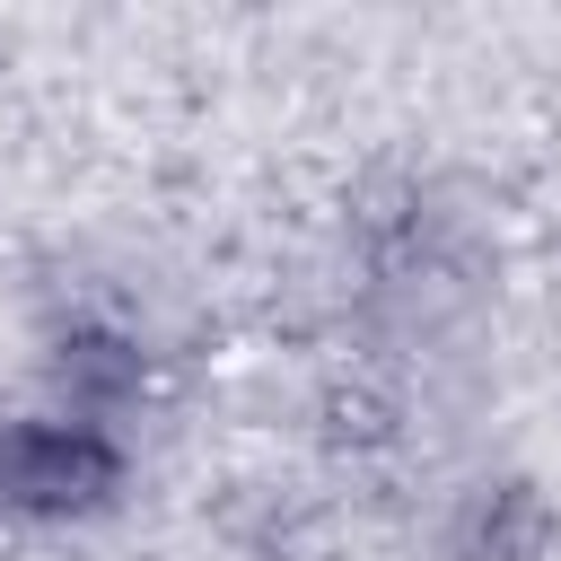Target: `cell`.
<instances>
[{"label":"cell","mask_w":561,"mask_h":561,"mask_svg":"<svg viewBox=\"0 0 561 561\" xmlns=\"http://www.w3.org/2000/svg\"><path fill=\"white\" fill-rule=\"evenodd\" d=\"M543 543V508H535V491H517V482H482V491H465V517H456V552L465 561H526Z\"/></svg>","instance_id":"1"}]
</instances>
